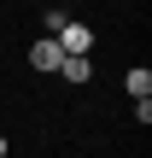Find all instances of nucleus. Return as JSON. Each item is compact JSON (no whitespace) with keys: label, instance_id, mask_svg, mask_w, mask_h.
Returning <instances> with one entry per match:
<instances>
[{"label":"nucleus","instance_id":"5","mask_svg":"<svg viewBox=\"0 0 152 158\" xmlns=\"http://www.w3.org/2000/svg\"><path fill=\"white\" fill-rule=\"evenodd\" d=\"M0 158H6V141H0Z\"/></svg>","mask_w":152,"mask_h":158},{"label":"nucleus","instance_id":"3","mask_svg":"<svg viewBox=\"0 0 152 158\" xmlns=\"http://www.w3.org/2000/svg\"><path fill=\"white\" fill-rule=\"evenodd\" d=\"M59 76H64V82H76V88H82V82H88V76H94V64H88V59H82V53H64V64H59Z\"/></svg>","mask_w":152,"mask_h":158},{"label":"nucleus","instance_id":"4","mask_svg":"<svg viewBox=\"0 0 152 158\" xmlns=\"http://www.w3.org/2000/svg\"><path fill=\"white\" fill-rule=\"evenodd\" d=\"M123 88H129L135 100H146V94H152V70H146V64H135V70L123 76Z\"/></svg>","mask_w":152,"mask_h":158},{"label":"nucleus","instance_id":"2","mask_svg":"<svg viewBox=\"0 0 152 158\" xmlns=\"http://www.w3.org/2000/svg\"><path fill=\"white\" fill-rule=\"evenodd\" d=\"M53 41H59V47H64V53H82V59H88V47H94V29H88V23H76V18H70V23H64V29H59V35H53Z\"/></svg>","mask_w":152,"mask_h":158},{"label":"nucleus","instance_id":"1","mask_svg":"<svg viewBox=\"0 0 152 158\" xmlns=\"http://www.w3.org/2000/svg\"><path fill=\"white\" fill-rule=\"evenodd\" d=\"M29 64H35L41 76H59V64H64V47H59L53 35H41V41L29 47Z\"/></svg>","mask_w":152,"mask_h":158}]
</instances>
